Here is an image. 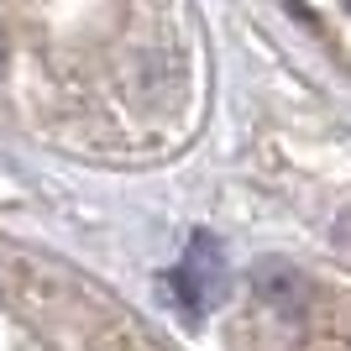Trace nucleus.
<instances>
[{"instance_id":"1","label":"nucleus","mask_w":351,"mask_h":351,"mask_svg":"<svg viewBox=\"0 0 351 351\" xmlns=\"http://www.w3.org/2000/svg\"><path fill=\"white\" fill-rule=\"evenodd\" d=\"M226 289H231V273H226L220 241L205 236V231H194L189 252H184L178 267H173V299L184 304V315H205V309H215L220 299H226Z\"/></svg>"}]
</instances>
